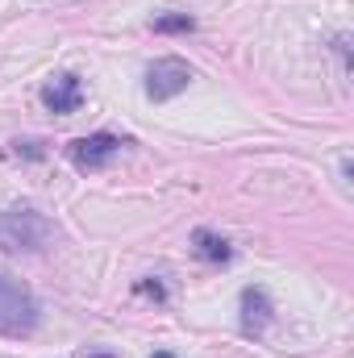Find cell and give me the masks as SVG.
<instances>
[{
  "instance_id": "cell-1",
  "label": "cell",
  "mask_w": 354,
  "mask_h": 358,
  "mask_svg": "<svg viewBox=\"0 0 354 358\" xmlns=\"http://www.w3.org/2000/svg\"><path fill=\"white\" fill-rule=\"evenodd\" d=\"M55 238V225L34 213V208H8L0 213V250L17 255V250H46Z\"/></svg>"
},
{
  "instance_id": "cell-2",
  "label": "cell",
  "mask_w": 354,
  "mask_h": 358,
  "mask_svg": "<svg viewBox=\"0 0 354 358\" xmlns=\"http://www.w3.org/2000/svg\"><path fill=\"white\" fill-rule=\"evenodd\" d=\"M38 325V300L25 283L17 279H4L0 275V334L8 338H21Z\"/></svg>"
},
{
  "instance_id": "cell-3",
  "label": "cell",
  "mask_w": 354,
  "mask_h": 358,
  "mask_svg": "<svg viewBox=\"0 0 354 358\" xmlns=\"http://www.w3.org/2000/svg\"><path fill=\"white\" fill-rule=\"evenodd\" d=\"M125 142L117 138V134H88V138H76L71 146H67V155H71V163L80 167V171H100V167H108L113 159H117V150H121Z\"/></svg>"
},
{
  "instance_id": "cell-4",
  "label": "cell",
  "mask_w": 354,
  "mask_h": 358,
  "mask_svg": "<svg viewBox=\"0 0 354 358\" xmlns=\"http://www.w3.org/2000/svg\"><path fill=\"white\" fill-rule=\"evenodd\" d=\"M192 84V67L183 59H155L146 71V96L150 100H171Z\"/></svg>"
},
{
  "instance_id": "cell-5",
  "label": "cell",
  "mask_w": 354,
  "mask_h": 358,
  "mask_svg": "<svg viewBox=\"0 0 354 358\" xmlns=\"http://www.w3.org/2000/svg\"><path fill=\"white\" fill-rule=\"evenodd\" d=\"M80 100H84V88H80V80H76V76H59V80H50V84L42 88V104H46L50 113H59V117L76 113V108H80Z\"/></svg>"
},
{
  "instance_id": "cell-6",
  "label": "cell",
  "mask_w": 354,
  "mask_h": 358,
  "mask_svg": "<svg viewBox=\"0 0 354 358\" xmlns=\"http://www.w3.org/2000/svg\"><path fill=\"white\" fill-rule=\"evenodd\" d=\"M271 321V300L263 287H246L242 292V329L246 334H263Z\"/></svg>"
},
{
  "instance_id": "cell-7",
  "label": "cell",
  "mask_w": 354,
  "mask_h": 358,
  "mask_svg": "<svg viewBox=\"0 0 354 358\" xmlns=\"http://www.w3.org/2000/svg\"><path fill=\"white\" fill-rule=\"evenodd\" d=\"M196 255L208 259V263H229L234 259V246L221 234H213V229H196Z\"/></svg>"
},
{
  "instance_id": "cell-8",
  "label": "cell",
  "mask_w": 354,
  "mask_h": 358,
  "mask_svg": "<svg viewBox=\"0 0 354 358\" xmlns=\"http://www.w3.org/2000/svg\"><path fill=\"white\" fill-rule=\"evenodd\" d=\"M150 29H155V34H192L196 21H192L187 13H163V17L150 21Z\"/></svg>"
},
{
  "instance_id": "cell-9",
  "label": "cell",
  "mask_w": 354,
  "mask_h": 358,
  "mask_svg": "<svg viewBox=\"0 0 354 358\" xmlns=\"http://www.w3.org/2000/svg\"><path fill=\"white\" fill-rule=\"evenodd\" d=\"M17 155H29V159H42V142H13Z\"/></svg>"
},
{
  "instance_id": "cell-10",
  "label": "cell",
  "mask_w": 354,
  "mask_h": 358,
  "mask_svg": "<svg viewBox=\"0 0 354 358\" xmlns=\"http://www.w3.org/2000/svg\"><path fill=\"white\" fill-rule=\"evenodd\" d=\"M138 292H146V296H155V300H163V283H138Z\"/></svg>"
},
{
  "instance_id": "cell-11",
  "label": "cell",
  "mask_w": 354,
  "mask_h": 358,
  "mask_svg": "<svg viewBox=\"0 0 354 358\" xmlns=\"http://www.w3.org/2000/svg\"><path fill=\"white\" fill-rule=\"evenodd\" d=\"M150 358H176V355H167V350H159V355H150Z\"/></svg>"
},
{
  "instance_id": "cell-12",
  "label": "cell",
  "mask_w": 354,
  "mask_h": 358,
  "mask_svg": "<svg viewBox=\"0 0 354 358\" xmlns=\"http://www.w3.org/2000/svg\"><path fill=\"white\" fill-rule=\"evenodd\" d=\"M88 358H113V355H88Z\"/></svg>"
}]
</instances>
